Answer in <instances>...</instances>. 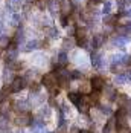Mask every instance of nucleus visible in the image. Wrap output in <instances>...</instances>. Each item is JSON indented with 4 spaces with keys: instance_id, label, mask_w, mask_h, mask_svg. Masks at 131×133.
I'll return each instance as SVG.
<instances>
[{
    "instance_id": "nucleus-30",
    "label": "nucleus",
    "mask_w": 131,
    "mask_h": 133,
    "mask_svg": "<svg viewBox=\"0 0 131 133\" xmlns=\"http://www.w3.org/2000/svg\"><path fill=\"white\" fill-rule=\"evenodd\" d=\"M70 78H73V80H79V78H82V74H81L79 70H73V72H70Z\"/></svg>"
},
{
    "instance_id": "nucleus-17",
    "label": "nucleus",
    "mask_w": 131,
    "mask_h": 133,
    "mask_svg": "<svg viewBox=\"0 0 131 133\" xmlns=\"http://www.w3.org/2000/svg\"><path fill=\"white\" fill-rule=\"evenodd\" d=\"M12 80H14V70L8 66L6 69H5V72H3V83H5V84H6L8 81L12 83Z\"/></svg>"
},
{
    "instance_id": "nucleus-43",
    "label": "nucleus",
    "mask_w": 131,
    "mask_h": 133,
    "mask_svg": "<svg viewBox=\"0 0 131 133\" xmlns=\"http://www.w3.org/2000/svg\"><path fill=\"white\" fill-rule=\"evenodd\" d=\"M49 133H53V132H49Z\"/></svg>"
},
{
    "instance_id": "nucleus-38",
    "label": "nucleus",
    "mask_w": 131,
    "mask_h": 133,
    "mask_svg": "<svg viewBox=\"0 0 131 133\" xmlns=\"http://www.w3.org/2000/svg\"><path fill=\"white\" fill-rule=\"evenodd\" d=\"M119 133H131V130L128 129V125H127V127H120Z\"/></svg>"
},
{
    "instance_id": "nucleus-9",
    "label": "nucleus",
    "mask_w": 131,
    "mask_h": 133,
    "mask_svg": "<svg viewBox=\"0 0 131 133\" xmlns=\"http://www.w3.org/2000/svg\"><path fill=\"white\" fill-rule=\"evenodd\" d=\"M102 133H118V124H116L114 118H110L105 122L104 129H102Z\"/></svg>"
},
{
    "instance_id": "nucleus-37",
    "label": "nucleus",
    "mask_w": 131,
    "mask_h": 133,
    "mask_svg": "<svg viewBox=\"0 0 131 133\" xmlns=\"http://www.w3.org/2000/svg\"><path fill=\"white\" fill-rule=\"evenodd\" d=\"M50 95H52V96H58V95H60V89H56V86L52 87V89H50Z\"/></svg>"
},
{
    "instance_id": "nucleus-4",
    "label": "nucleus",
    "mask_w": 131,
    "mask_h": 133,
    "mask_svg": "<svg viewBox=\"0 0 131 133\" xmlns=\"http://www.w3.org/2000/svg\"><path fill=\"white\" fill-rule=\"evenodd\" d=\"M14 122H15L17 125H31V122H32V116H31L29 112H21V113H18V115L15 116Z\"/></svg>"
},
{
    "instance_id": "nucleus-12",
    "label": "nucleus",
    "mask_w": 131,
    "mask_h": 133,
    "mask_svg": "<svg viewBox=\"0 0 131 133\" xmlns=\"http://www.w3.org/2000/svg\"><path fill=\"white\" fill-rule=\"evenodd\" d=\"M104 95H105V98H108L110 101L116 99V96H118V93H116L113 86H104Z\"/></svg>"
},
{
    "instance_id": "nucleus-3",
    "label": "nucleus",
    "mask_w": 131,
    "mask_h": 133,
    "mask_svg": "<svg viewBox=\"0 0 131 133\" xmlns=\"http://www.w3.org/2000/svg\"><path fill=\"white\" fill-rule=\"evenodd\" d=\"M41 83H43V86L46 87V89H52L56 86V75L53 74V72H49V74H44L43 75V78H41Z\"/></svg>"
},
{
    "instance_id": "nucleus-41",
    "label": "nucleus",
    "mask_w": 131,
    "mask_h": 133,
    "mask_svg": "<svg viewBox=\"0 0 131 133\" xmlns=\"http://www.w3.org/2000/svg\"><path fill=\"white\" fill-rule=\"evenodd\" d=\"M79 133H92V132H90V130H81Z\"/></svg>"
},
{
    "instance_id": "nucleus-35",
    "label": "nucleus",
    "mask_w": 131,
    "mask_h": 133,
    "mask_svg": "<svg viewBox=\"0 0 131 133\" xmlns=\"http://www.w3.org/2000/svg\"><path fill=\"white\" fill-rule=\"evenodd\" d=\"M60 22H61V25H63V26H67V25H69V18H67V15H61Z\"/></svg>"
},
{
    "instance_id": "nucleus-5",
    "label": "nucleus",
    "mask_w": 131,
    "mask_h": 133,
    "mask_svg": "<svg viewBox=\"0 0 131 133\" xmlns=\"http://www.w3.org/2000/svg\"><path fill=\"white\" fill-rule=\"evenodd\" d=\"M75 43L78 46H85V43H87V32H85V29L78 28L75 31Z\"/></svg>"
},
{
    "instance_id": "nucleus-8",
    "label": "nucleus",
    "mask_w": 131,
    "mask_h": 133,
    "mask_svg": "<svg viewBox=\"0 0 131 133\" xmlns=\"http://www.w3.org/2000/svg\"><path fill=\"white\" fill-rule=\"evenodd\" d=\"M12 107L14 110H17V112H26L27 109H29V103H27L26 98H21V99H15L12 103Z\"/></svg>"
},
{
    "instance_id": "nucleus-28",
    "label": "nucleus",
    "mask_w": 131,
    "mask_h": 133,
    "mask_svg": "<svg viewBox=\"0 0 131 133\" xmlns=\"http://www.w3.org/2000/svg\"><path fill=\"white\" fill-rule=\"evenodd\" d=\"M99 109H101V113H102V115H107V116H110V115L113 113V110H111L110 106H101Z\"/></svg>"
},
{
    "instance_id": "nucleus-39",
    "label": "nucleus",
    "mask_w": 131,
    "mask_h": 133,
    "mask_svg": "<svg viewBox=\"0 0 131 133\" xmlns=\"http://www.w3.org/2000/svg\"><path fill=\"white\" fill-rule=\"evenodd\" d=\"M125 78H127V81H131V70L125 74Z\"/></svg>"
},
{
    "instance_id": "nucleus-13",
    "label": "nucleus",
    "mask_w": 131,
    "mask_h": 133,
    "mask_svg": "<svg viewBox=\"0 0 131 133\" xmlns=\"http://www.w3.org/2000/svg\"><path fill=\"white\" fill-rule=\"evenodd\" d=\"M67 98H69V101L73 103L75 106H78L79 103L82 101V95H81L79 92H70L69 95H67Z\"/></svg>"
},
{
    "instance_id": "nucleus-10",
    "label": "nucleus",
    "mask_w": 131,
    "mask_h": 133,
    "mask_svg": "<svg viewBox=\"0 0 131 133\" xmlns=\"http://www.w3.org/2000/svg\"><path fill=\"white\" fill-rule=\"evenodd\" d=\"M72 2L70 0H60V9H61V12H63V15H70L72 14Z\"/></svg>"
},
{
    "instance_id": "nucleus-27",
    "label": "nucleus",
    "mask_w": 131,
    "mask_h": 133,
    "mask_svg": "<svg viewBox=\"0 0 131 133\" xmlns=\"http://www.w3.org/2000/svg\"><path fill=\"white\" fill-rule=\"evenodd\" d=\"M113 44H116V46H123V44H125V38L120 37V35H116V37L113 38Z\"/></svg>"
},
{
    "instance_id": "nucleus-31",
    "label": "nucleus",
    "mask_w": 131,
    "mask_h": 133,
    "mask_svg": "<svg viewBox=\"0 0 131 133\" xmlns=\"http://www.w3.org/2000/svg\"><path fill=\"white\" fill-rule=\"evenodd\" d=\"M18 23H20V14L14 12L12 14V25L14 26H18Z\"/></svg>"
},
{
    "instance_id": "nucleus-36",
    "label": "nucleus",
    "mask_w": 131,
    "mask_h": 133,
    "mask_svg": "<svg viewBox=\"0 0 131 133\" xmlns=\"http://www.w3.org/2000/svg\"><path fill=\"white\" fill-rule=\"evenodd\" d=\"M49 34H50V38H56V37H58V31H56L55 28H50Z\"/></svg>"
},
{
    "instance_id": "nucleus-40",
    "label": "nucleus",
    "mask_w": 131,
    "mask_h": 133,
    "mask_svg": "<svg viewBox=\"0 0 131 133\" xmlns=\"http://www.w3.org/2000/svg\"><path fill=\"white\" fill-rule=\"evenodd\" d=\"M92 3H99V2H102V0H90Z\"/></svg>"
},
{
    "instance_id": "nucleus-29",
    "label": "nucleus",
    "mask_w": 131,
    "mask_h": 133,
    "mask_svg": "<svg viewBox=\"0 0 131 133\" xmlns=\"http://www.w3.org/2000/svg\"><path fill=\"white\" fill-rule=\"evenodd\" d=\"M114 22H116V17H114V15H107L104 18L105 25H111V23H114Z\"/></svg>"
},
{
    "instance_id": "nucleus-11",
    "label": "nucleus",
    "mask_w": 131,
    "mask_h": 133,
    "mask_svg": "<svg viewBox=\"0 0 131 133\" xmlns=\"http://www.w3.org/2000/svg\"><path fill=\"white\" fill-rule=\"evenodd\" d=\"M44 101V98L41 96V93H31V96H29V99H27V103H29V106H38Z\"/></svg>"
},
{
    "instance_id": "nucleus-19",
    "label": "nucleus",
    "mask_w": 131,
    "mask_h": 133,
    "mask_svg": "<svg viewBox=\"0 0 131 133\" xmlns=\"http://www.w3.org/2000/svg\"><path fill=\"white\" fill-rule=\"evenodd\" d=\"M38 46H40V41H38V40L27 41L26 44H25V49H23V51H26V52H29V51H34V49H37Z\"/></svg>"
},
{
    "instance_id": "nucleus-14",
    "label": "nucleus",
    "mask_w": 131,
    "mask_h": 133,
    "mask_svg": "<svg viewBox=\"0 0 131 133\" xmlns=\"http://www.w3.org/2000/svg\"><path fill=\"white\" fill-rule=\"evenodd\" d=\"M37 115H38L40 119H49V118H50V115H52V112H50V109H49V107L46 106V107H41Z\"/></svg>"
},
{
    "instance_id": "nucleus-20",
    "label": "nucleus",
    "mask_w": 131,
    "mask_h": 133,
    "mask_svg": "<svg viewBox=\"0 0 131 133\" xmlns=\"http://www.w3.org/2000/svg\"><path fill=\"white\" fill-rule=\"evenodd\" d=\"M128 99H130V98H128L127 95H118V96H116V101H118L119 107H125L128 104Z\"/></svg>"
},
{
    "instance_id": "nucleus-34",
    "label": "nucleus",
    "mask_w": 131,
    "mask_h": 133,
    "mask_svg": "<svg viewBox=\"0 0 131 133\" xmlns=\"http://www.w3.org/2000/svg\"><path fill=\"white\" fill-rule=\"evenodd\" d=\"M72 44H73L72 41L69 40V38H66V40H64V44H63V49H66V51H67V49H70V48H72Z\"/></svg>"
},
{
    "instance_id": "nucleus-42",
    "label": "nucleus",
    "mask_w": 131,
    "mask_h": 133,
    "mask_svg": "<svg viewBox=\"0 0 131 133\" xmlns=\"http://www.w3.org/2000/svg\"><path fill=\"white\" fill-rule=\"evenodd\" d=\"M14 133H25L23 130H17V132H14Z\"/></svg>"
},
{
    "instance_id": "nucleus-24",
    "label": "nucleus",
    "mask_w": 131,
    "mask_h": 133,
    "mask_svg": "<svg viewBox=\"0 0 131 133\" xmlns=\"http://www.w3.org/2000/svg\"><path fill=\"white\" fill-rule=\"evenodd\" d=\"M123 83H127V78H125V75H123V74H118V75L114 77V84L120 86V84H123Z\"/></svg>"
},
{
    "instance_id": "nucleus-23",
    "label": "nucleus",
    "mask_w": 131,
    "mask_h": 133,
    "mask_svg": "<svg viewBox=\"0 0 131 133\" xmlns=\"http://www.w3.org/2000/svg\"><path fill=\"white\" fill-rule=\"evenodd\" d=\"M25 41V32L20 29V31H17V34H15V38H14V43L18 46V43H23Z\"/></svg>"
},
{
    "instance_id": "nucleus-6",
    "label": "nucleus",
    "mask_w": 131,
    "mask_h": 133,
    "mask_svg": "<svg viewBox=\"0 0 131 133\" xmlns=\"http://www.w3.org/2000/svg\"><path fill=\"white\" fill-rule=\"evenodd\" d=\"M31 133H46V124L41 119H32L31 122Z\"/></svg>"
},
{
    "instance_id": "nucleus-18",
    "label": "nucleus",
    "mask_w": 131,
    "mask_h": 133,
    "mask_svg": "<svg viewBox=\"0 0 131 133\" xmlns=\"http://www.w3.org/2000/svg\"><path fill=\"white\" fill-rule=\"evenodd\" d=\"M102 41H104V37L102 35H93L92 38V48L93 49H98V48H101V44H102Z\"/></svg>"
},
{
    "instance_id": "nucleus-7",
    "label": "nucleus",
    "mask_w": 131,
    "mask_h": 133,
    "mask_svg": "<svg viewBox=\"0 0 131 133\" xmlns=\"http://www.w3.org/2000/svg\"><path fill=\"white\" fill-rule=\"evenodd\" d=\"M90 86H92V89L94 92H101L105 86V80L102 77H93L92 81H90Z\"/></svg>"
},
{
    "instance_id": "nucleus-33",
    "label": "nucleus",
    "mask_w": 131,
    "mask_h": 133,
    "mask_svg": "<svg viewBox=\"0 0 131 133\" xmlns=\"http://www.w3.org/2000/svg\"><path fill=\"white\" fill-rule=\"evenodd\" d=\"M110 11H111V3H110V2H105V5H104V12L108 15V14H110Z\"/></svg>"
},
{
    "instance_id": "nucleus-2",
    "label": "nucleus",
    "mask_w": 131,
    "mask_h": 133,
    "mask_svg": "<svg viewBox=\"0 0 131 133\" xmlns=\"http://www.w3.org/2000/svg\"><path fill=\"white\" fill-rule=\"evenodd\" d=\"M116 124L119 127H127V122H128V110L125 107H119V110L116 112Z\"/></svg>"
},
{
    "instance_id": "nucleus-32",
    "label": "nucleus",
    "mask_w": 131,
    "mask_h": 133,
    "mask_svg": "<svg viewBox=\"0 0 131 133\" xmlns=\"http://www.w3.org/2000/svg\"><path fill=\"white\" fill-rule=\"evenodd\" d=\"M6 98H8V90H6V89H3V90L0 92V103H5V101H6Z\"/></svg>"
},
{
    "instance_id": "nucleus-16",
    "label": "nucleus",
    "mask_w": 131,
    "mask_h": 133,
    "mask_svg": "<svg viewBox=\"0 0 131 133\" xmlns=\"http://www.w3.org/2000/svg\"><path fill=\"white\" fill-rule=\"evenodd\" d=\"M76 107H78V110L81 112V113H87V112L90 110V103L87 101V96H85V98H82V101H81Z\"/></svg>"
},
{
    "instance_id": "nucleus-1",
    "label": "nucleus",
    "mask_w": 131,
    "mask_h": 133,
    "mask_svg": "<svg viewBox=\"0 0 131 133\" xmlns=\"http://www.w3.org/2000/svg\"><path fill=\"white\" fill-rule=\"evenodd\" d=\"M26 83L27 81L25 80L23 77H15L12 80V83L9 84V92L17 93V92H20V90H23V89L26 87Z\"/></svg>"
},
{
    "instance_id": "nucleus-22",
    "label": "nucleus",
    "mask_w": 131,
    "mask_h": 133,
    "mask_svg": "<svg viewBox=\"0 0 131 133\" xmlns=\"http://www.w3.org/2000/svg\"><path fill=\"white\" fill-rule=\"evenodd\" d=\"M11 44V38L8 35H0V49H6Z\"/></svg>"
},
{
    "instance_id": "nucleus-26",
    "label": "nucleus",
    "mask_w": 131,
    "mask_h": 133,
    "mask_svg": "<svg viewBox=\"0 0 131 133\" xmlns=\"http://www.w3.org/2000/svg\"><path fill=\"white\" fill-rule=\"evenodd\" d=\"M29 86H31V93H38V92H41V86H40L38 83H34V81H32Z\"/></svg>"
},
{
    "instance_id": "nucleus-25",
    "label": "nucleus",
    "mask_w": 131,
    "mask_h": 133,
    "mask_svg": "<svg viewBox=\"0 0 131 133\" xmlns=\"http://www.w3.org/2000/svg\"><path fill=\"white\" fill-rule=\"evenodd\" d=\"M92 90V86L90 84H87V83H84L82 86H79V93L82 95V93H90Z\"/></svg>"
},
{
    "instance_id": "nucleus-15",
    "label": "nucleus",
    "mask_w": 131,
    "mask_h": 133,
    "mask_svg": "<svg viewBox=\"0 0 131 133\" xmlns=\"http://www.w3.org/2000/svg\"><path fill=\"white\" fill-rule=\"evenodd\" d=\"M55 60H56V67H64L69 63V58H67L66 52H60L58 58H55Z\"/></svg>"
},
{
    "instance_id": "nucleus-21",
    "label": "nucleus",
    "mask_w": 131,
    "mask_h": 133,
    "mask_svg": "<svg viewBox=\"0 0 131 133\" xmlns=\"http://www.w3.org/2000/svg\"><path fill=\"white\" fill-rule=\"evenodd\" d=\"M8 119H9V115L0 113V130H6L8 129Z\"/></svg>"
}]
</instances>
